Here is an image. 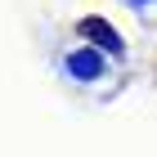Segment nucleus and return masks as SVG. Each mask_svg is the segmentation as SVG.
Listing matches in <instances>:
<instances>
[{"label":"nucleus","instance_id":"f257e3e1","mask_svg":"<svg viewBox=\"0 0 157 157\" xmlns=\"http://www.w3.org/2000/svg\"><path fill=\"white\" fill-rule=\"evenodd\" d=\"M67 72L81 76V81H94V76L103 72V54H99V49H76L72 59H67Z\"/></svg>","mask_w":157,"mask_h":157},{"label":"nucleus","instance_id":"f03ea898","mask_svg":"<svg viewBox=\"0 0 157 157\" xmlns=\"http://www.w3.org/2000/svg\"><path fill=\"white\" fill-rule=\"evenodd\" d=\"M81 32H85V40H94V45H99V49H108V54H117V49H121V36L112 32L108 23H103V18H85Z\"/></svg>","mask_w":157,"mask_h":157}]
</instances>
